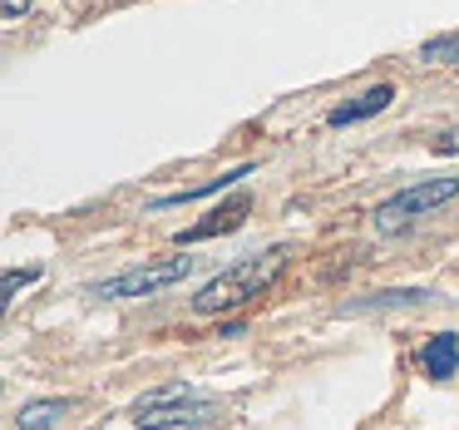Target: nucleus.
I'll return each instance as SVG.
<instances>
[{"instance_id":"nucleus-1","label":"nucleus","mask_w":459,"mask_h":430,"mask_svg":"<svg viewBox=\"0 0 459 430\" xmlns=\"http://www.w3.org/2000/svg\"><path fill=\"white\" fill-rule=\"evenodd\" d=\"M281 262H287V248H267V252H252V258L232 262V268L218 272L208 287H198L193 312H198V317H218V312H232V307H242V302L262 297V292L272 287V277L281 272Z\"/></svg>"},{"instance_id":"nucleus-2","label":"nucleus","mask_w":459,"mask_h":430,"mask_svg":"<svg viewBox=\"0 0 459 430\" xmlns=\"http://www.w3.org/2000/svg\"><path fill=\"white\" fill-rule=\"evenodd\" d=\"M218 420V400L198 396V391H183V386H163L149 391V396L134 406V426L139 430H169V426H208Z\"/></svg>"},{"instance_id":"nucleus-3","label":"nucleus","mask_w":459,"mask_h":430,"mask_svg":"<svg viewBox=\"0 0 459 430\" xmlns=\"http://www.w3.org/2000/svg\"><path fill=\"white\" fill-rule=\"evenodd\" d=\"M455 193H459V179H425V183H410V189L390 193V198L380 203L376 213H370V223H376V233H405L415 218H425L429 208L449 203Z\"/></svg>"},{"instance_id":"nucleus-4","label":"nucleus","mask_w":459,"mask_h":430,"mask_svg":"<svg viewBox=\"0 0 459 430\" xmlns=\"http://www.w3.org/2000/svg\"><path fill=\"white\" fill-rule=\"evenodd\" d=\"M193 272V258H153V262H139V268L119 272V277H104L90 287V297L100 302H119V297H153V292L173 287Z\"/></svg>"},{"instance_id":"nucleus-5","label":"nucleus","mask_w":459,"mask_h":430,"mask_svg":"<svg viewBox=\"0 0 459 430\" xmlns=\"http://www.w3.org/2000/svg\"><path fill=\"white\" fill-rule=\"evenodd\" d=\"M247 208H252V203H247V198H242V193H238V198H232L228 208L208 213V218H203V223H193L188 233H178V242H208V238H218V233H232V228H238L242 218H247Z\"/></svg>"},{"instance_id":"nucleus-6","label":"nucleus","mask_w":459,"mask_h":430,"mask_svg":"<svg viewBox=\"0 0 459 430\" xmlns=\"http://www.w3.org/2000/svg\"><path fill=\"white\" fill-rule=\"evenodd\" d=\"M420 361H425V371H429L435 381L455 376V361H459V337H455V331H439V337H429V341H425V351H420Z\"/></svg>"},{"instance_id":"nucleus-7","label":"nucleus","mask_w":459,"mask_h":430,"mask_svg":"<svg viewBox=\"0 0 459 430\" xmlns=\"http://www.w3.org/2000/svg\"><path fill=\"white\" fill-rule=\"evenodd\" d=\"M390 100H395V90H390V84H376V90H366L360 100H351V104H341V110H331V124L341 129V124H356V119H366V114H380Z\"/></svg>"},{"instance_id":"nucleus-8","label":"nucleus","mask_w":459,"mask_h":430,"mask_svg":"<svg viewBox=\"0 0 459 430\" xmlns=\"http://www.w3.org/2000/svg\"><path fill=\"white\" fill-rule=\"evenodd\" d=\"M420 60H429V65H455V60H459V31L425 40V45H420Z\"/></svg>"},{"instance_id":"nucleus-9","label":"nucleus","mask_w":459,"mask_h":430,"mask_svg":"<svg viewBox=\"0 0 459 430\" xmlns=\"http://www.w3.org/2000/svg\"><path fill=\"white\" fill-rule=\"evenodd\" d=\"M242 173H247V169H232V173H222V179H208V183H198V189L169 193V198H159V203H163V208H169V203H193V198H203V193H218V189H228V183H238Z\"/></svg>"},{"instance_id":"nucleus-10","label":"nucleus","mask_w":459,"mask_h":430,"mask_svg":"<svg viewBox=\"0 0 459 430\" xmlns=\"http://www.w3.org/2000/svg\"><path fill=\"white\" fill-rule=\"evenodd\" d=\"M60 410H70V400H35V406L21 410V426L25 430H45V426H50V416H60Z\"/></svg>"},{"instance_id":"nucleus-11","label":"nucleus","mask_w":459,"mask_h":430,"mask_svg":"<svg viewBox=\"0 0 459 430\" xmlns=\"http://www.w3.org/2000/svg\"><path fill=\"white\" fill-rule=\"evenodd\" d=\"M30 282H40V268H30V272H11V277H5V292H21V287H30Z\"/></svg>"},{"instance_id":"nucleus-12","label":"nucleus","mask_w":459,"mask_h":430,"mask_svg":"<svg viewBox=\"0 0 459 430\" xmlns=\"http://www.w3.org/2000/svg\"><path fill=\"white\" fill-rule=\"evenodd\" d=\"M25 11H30V0H5V21H21Z\"/></svg>"},{"instance_id":"nucleus-13","label":"nucleus","mask_w":459,"mask_h":430,"mask_svg":"<svg viewBox=\"0 0 459 430\" xmlns=\"http://www.w3.org/2000/svg\"><path fill=\"white\" fill-rule=\"evenodd\" d=\"M459 149V134L449 129V134H439V144H435V154H455Z\"/></svg>"}]
</instances>
